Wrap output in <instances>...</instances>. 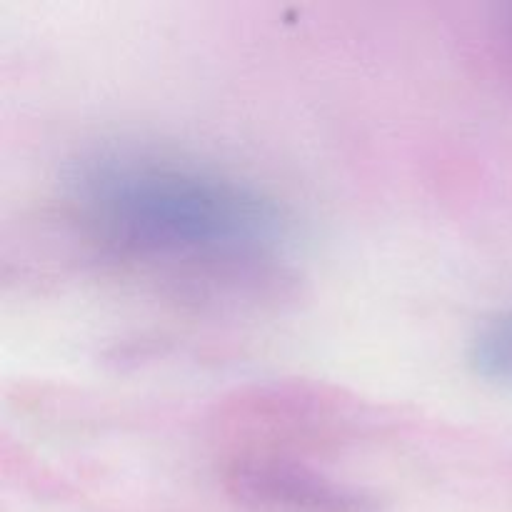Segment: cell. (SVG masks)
<instances>
[{"label": "cell", "instance_id": "obj_1", "mask_svg": "<svg viewBox=\"0 0 512 512\" xmlns=\"http://www.w3.org/2000/svg\"><path fill=\"white\" fill-rule=\"evenodd\" d=\"M68 198L100 243L133 258L245 268L290 235L285 208L258 183L165 150H93L70 170Z\"/></svg>", "mask_w": 512, "mask_h": 512}, {"label": "cell", "instance_id": "obj_2", "mask_svg": "<svg viewBox=\"0 0 512 512\" xmlns=\"http://www.w3.org/2000/svg\"><path fill=\"white\" fill-rule=\"evenodd\" d=\"M225 485L240 503L263 512H375V498L303 460L280 453H240L225 465Z\"/></svg>", "mask_w": 512, "mask_h": 512}, {"label": "cell", "instance_id": "obj_3", "mask_svg": "<svg viewBox=\"0 0 512 512\" xmlns=\"http://www.w3.org/2000/svg\"><path fill=\"white\" fill-rule=\"evenodd\" d=\"M468 363L485 383L512 390V308L478 325L468 345Z\"/></svg>", "mask_w": 512, "mask_h": 512}]
</instances>
